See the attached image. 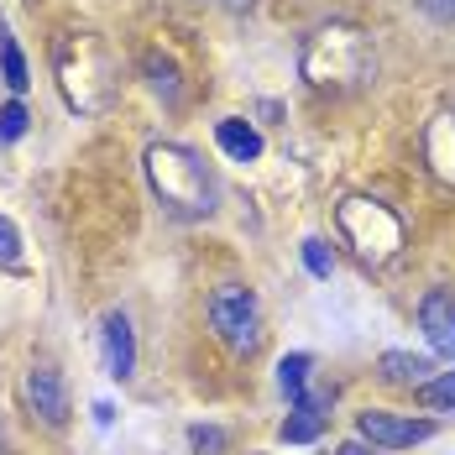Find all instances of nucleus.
<instances>
[{"label":"nucleus","instance_id":"nucleus-1","mask_svg":"<svg viewBox=\"0 0 455 455\" xmlns=\"http://www.w3.org/2000/svg\"><path fill=\"white\" fill-rule=\"evenodd\" d=\"M141 173L152 183L157 204L179 220H204L215 215V179L204 168V157L183 141H152L141 152Z\"/></svg>","mask_w":455,"mask_h":455},{"label":"nucleus","instance_id":"nucleus-2","mask_svg":"<svg viewBox=\"0 0 455 455\" xmlns=\"http://www.w3.org/2000/svg\"><path fill=\"white\" fill-rule=\"evenodd\" d=\"M299 74L315 84V90H362L366 79L377 74V52L371 37L362 27H346V21H330L304 37L299 52Z\"/></svg>","mask_w":455,"mask_h":455},{"label":"nucleus","instance_id":"nucleus-3","mask_svg":"<svg viewBox=\"0 0 455 455\" xmlns=\"http://www.w3.org/2000/svg\"><path fill=\"white\" fill-rule=\"evenodd\" d=\"M335 230H340V241L362 257L366 267H393V262L403 257V241H409L403 215H398L393 204L371 199V194H351V199H340V210H335Z\"/></svg>","mask_w":455,"mask_h":455},{"label":"nucleus","instance_id":"nucleus-4","mask_svg":"<svg viewBox=\"0 0 455 455\" xmlns=\"http://www.w3.org/2000/svg\"><path fill=\"white\" fill-rule=\"evenodd\" d=\"M52 74H58V90H63V105L79 110V116H94L105 100H110V52L100 47L94 32H68L63 43L52 47Z\"/></svg>","mask_w":455,"mask_h":455},{"label":"nucleus","instance_id":"nucleus-5","mask_svg":"<svg viewBox=\"0 0 455 455\" xmlns=\"http://www.w3.org/2000/svg\"><path fill=\"white\" fill-rule=\"evenodd\" d=\"M204 319L215 330V340L226 346L230 356H251L262 340V304L246 283H220L204 304Z\"/></svg>","mask_w":455,"mask_h":455},{"label":"nucleus","instance_id":"nucleus-6","mask_svg":"<svg viewBox=\"0 0 455 455\" xmlns=\"http://www.w3.org/2000/svg\"><path fill=\"white\" fill-rule=\"evenodd\" d=\"M429 435H435L429 419H409V413H387V409L356 413V440H366L371 451H409V445H424Z\"/></svg>","mask_w":455,"mask_h":455},{"label":"nucleus","instance_id":"nucleus-7","mask_svg":"<svg viewBox=\"0 0 455 455\" xmlns=\"http://www.w3.org/2000/svg\"><path fill=\"white\" fill-rule=\"evenodd\" d=\"M27 409L43 419L47 429H63L68 424V382L52 362H37L27 371Z\"/></svg>","mask_w":455,"mask_h":455},{"label":"nucleus","instance_id":"nucleus-8","mask_svg":"<svg viewBox=\"0 0 455 455\" xmlns=\"http://www.w3.org/2000/svg\"><path fill=\"white\" fill-rule=\"evenodd\" d=\"M419 330H424V340H429L435 356L455 362V293L451 288H429L419 299Z\"/></svg>","mask_w":455,"mask_h":455},{"label":"nucleus","instance_id":"nucleus-9","mask_svg":"<svg viewBox=\"0 0 455 455\" xmlns=\"http://www.w3.org/2000/svg\"><path fill=\"white\" fill-rule=\"evenodd\" d=\"M100 346H105V377L126 382L137 371V335H132V315L126 309H110L100 319Z\"/></svg>","mask_w":455,"mask_h":455},{"label":"nucleus","instance_id":"nucleus-10","mask_svg":"<svg viewBox=\"0 0 455 455\" xmlns=\"http://www.w3.org/2000/svg\"><path fill=\"white\" fill-rule=\"evenodd\" d=\"M324 424H330V393H319L315 387V393H304V398L293 403V413L283 419L277 435H283L288 445H315L319 435H324Z\"/></svg>","mask_w":455,"mask_h":455},{"label":"nucleus","instance_id":"nucleus-11","mask_svg":"<svg viewBox=\"0 0 455 455\" xmlns=\"http://www.w3.org/2000/svg\"><path fill=\"white\" fill-rule=\"evenodd\" d=\"M419 152H424V163H429V173L440 183H451L455 188V116H435L429 126H424V137H419Z\"/></svg>","mask_w":455,"mask_h":455},{"label":"nucleus","instance_id":"nucleus-12","mask_svg":"<svg viewBox=\"0 0 455 455\" xmlns=\"http://www.w3.org/2000/svg\"><path fill=\"white\" fill-rule=\"evenodd\" d=\"M215 141H220V152H226L230 163H257L262 157V132L251 126V121H241V116H226L220 126H215Z\"/></svg>","mask_w":455,"mask_h":455},{"label":"nucleus","instance_id":"nucleus-13","mask_svg":"<svg viewBox=\"0 0 455 455\" xmlns=\"http://www.w3.org/2000/svg\"><path fill=\"white\" fill-rule=\"evenodd\" d=\"M377 371H382L387 382H403V387H424V382H429V371H435V362H429V356H413V351H382Z\"/></svg>","mask_w":455,"mask_h":455},{"label":"nucleus","instance_id":"nucleus-14","mask_svg":"<svg viewBox=\"0 0 455 455\" xmlns=\"http://www.w3.org/2000/svg\"><path fill=\"white\" fill-rule=\"evenodd\" d=\"M309 371H315V356H309V351H288V356L277 362V387H283L288 403H299V398L309 393Z\"/></svg>","mask_w":455,"mask_h":455},{"label":"nucleus","instance_id":"nucleus-15","mask_svg":"<svg viewBox=\"0 0 455 455\" xmlns=\"http://www.w3.org/2000/svg\"><path fill=\"white\" fill-rule=\"evenodd\" d=\"M0 79L11 84V94H27L32 90V74H27V58H21V43L5 32V21H0Z\"/></svg>","mask_w":455,"mask_h":455},{"label":"nucleus","instance_id":"nucleus-16","mask_svg":"<svg viewBox=\"0 0 455 455\" xmlns=\"http://www.w3.org/2000/svg\"><path fill=\"white\" fill-rule=\"evenodd\" d=\"M147 84H152V94H163L168 105H179V94H183V84H179V63L173 58H147Z\"/></svg>","mask_w":455,"mask_h":455},{"label":"nucleus","instance_id":"nucleus-17","mask_svg":"<svg viewBox=\"0 0 455 455\" xmlns=\"http://www.w3.org/2000/svg\"><path fill=\"white\" fill-rule=\"evenodd\" d=\"M413 398H419V409H455V371L429 377L424 387H413Z\"/></svg>","mask_w":455,"mask_h":455},{"label":"nucleus","instance_id":"nucleus-18","mask_svg":"<svg viewBox=\"0 0 455 455\" xmlns=\"http://www.w3.org/2000/svg\"><path fill=\"white\" fill-rule=\"evenodd\" d=\"M27 121H32L27 105H21V100H5V105H0V141H21L27 137Z\"/></svg>","mask_w":455,"mask_h":455},{"label":"nucleus","instance_id":"nucleus-19","mask_svg":"<svg viewBox=\"0 0 455 455\" xmlns=\"http://www.w3.org/2000/svg\"><path fill=\"white\" fill-rule=\"evenodd\" d=\"M304 267H309V277H319V283L335 273V257H330V246H324L319 235H309V241H304Z\"/></svg>","mask_w":455,"mask_h":455},{"label":"nucleus","instance_id":"nucleus-20","mask_svg":"<svg viewBox=\"0 0 455 455\" xmlns=\"http://www.w3.org/2000/svg\"><path fill=\"white\" fill-rule=\"evenodd\" d=\"M188 445L199 455H226V429H215V424H194L188 429Z\"/></svg>","mask_w":455,"mask_h":455},{"label":"nucleus","instance_id":"nucleus-21","mask_svg":"<svg viewBox=\"0 0 455 455\" xmlns=\"http://www.w3.org/2000/svg\"><path fill=\"white\" fill-rule=\"evenodd\" d=\"M16 262H21V230L0 215V267H16Z\"/></svg>","mask_w":455,"mask_h":455},{"label":"nucleus","instance_id":"nucleus-22","mask_svg":"<svg viewBox=\"0 0 455 455\" xmlns=\"http://www.w3.org/2000/svg\"><path fill=\"white\" fill-rule=\"evenodd\" d=\"M424 16H435V21H455V0H413Z\"/></svg>","mask_w":455,"mask_h":455},{"label":"nucleus","instance_id":"nucleus-23","mask_svg":"<svg viewBox=\"0 0 455 455\" xmlns=\"http://www.w3.org/2000/svg\"><path fill=\"white\" fill-rule=\"evenodd\" d=\"M94 424H100V429H110V424H116V403H110V398H100V403H94Z\"/></svg>","mask_w":455,"mask_h":455},{"label":"nucleus","instance_id":"nucleus-24","mask_svg":"<svg viewBox=\"0 0 455 455\" xmlns=\"http://www.w3.org/2000/svg\"><path fill=\"white\" fill-rule=\"evenodd\" d=\"M335 455H382V451H371L366 440H346V445H340V451H335Z\"/></svg>","mask_w":455,"mask_h":455},{"label":"nucleus","instance_id":"nucleus-25","mask_svg":"<svg viewBox=\"0 0 455 455\" xmlns=\"http://www.w3.org/2000/svg\"><path fill=\"white\" fill-rule=\"evenodd\" d=\"M230 11H246V5H251V0H226Z\"/></svg>","mask_w":455,"mask_h":455}]
</instances>
